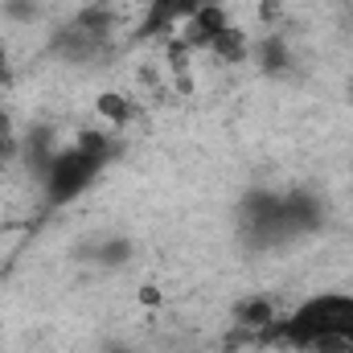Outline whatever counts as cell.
<instances>
[{
  "label": "cell",
  "mask_w": 353,
  "mask_h": 353,
  "mask_svg": "<svg viewBox=\"0 0 353 353\" xmlns=\"http://www.w3.org/2000/svg\"><path fill=\"white\" fill-rule=\"evenodd\" d=\"M267 345L292 353H353V292H316L279 312Z\"/></svg>",
  "instance_id": "obj_1"
},
{
  "label": "cell",
  "mask_w": 353,
  "mask_h": 353,
  "mask_svg": "<svg viewBox=\"0 0 353 353\" xmlns=\"http://www.w3.org/2000/svg\"><path fill=\"white\" fill-rule=\"evenodd\" d=\"M115 157V140L107 132H83L70 148H58L54 161L46 165L41 181V205L46 210H62L70 201H79L87 189H94V181L103 176V169Z\"/></svg>",
  "instance_id": "obj_2"
},
{
  "label": "cell",
  "mask_w": 353,
  "mask_h": 353,
  "mask_svg": "<svg viewBox=\"0 0 353 353\" xmlns=\"http://www.w3.org/2000/svg\"><path fill=\"white\" fill-rule=\"evenodd\" d=\"M8 70V50H4V33H0V74Z\"/></svg>",
  "instance_id": "obj_11"
},
{
  "label": "cell",
  "mask_w": 353,
  "mask_h": 353,
  "mask_svg": "<svg viewBox=\"0 0 353 353\" xmlns=\"http://www.w3.org/2000/svg\"><path fill=\"white\" fill-rule=\"evenodd\" d=\"M205 4H218V0H148L136 37H148V41H152V37H176V29H181L193 12H201Z\"/></svg>",
  "instance_id": "obj_5"
},
{
  "label": "cell",
  "mask_w": 353,
  "mask_h": 353,
  "mask_svg": "<svg viewBox=\"0 0 353 353\" xmlns=\"http://www.w3.org/2000/svg\"><path fill=\"white\" fill-rule=\"evenodd\" d=\"M128 255H132V243H128V239H103V243L90 251V259L99 267H119Z\"/></svg>",
  "instance_id": "obj_8"
},
{
  "label": "cell",
  "mask_w": 353,
  "mask_h": 353,
  "mask_svg": "<svg viewBox=\"0 0 353 353\" xmlns=\"http://www.w3.org/2000/svg\"><path fill=\"white\" fill-rule=\"evenodd\" d=\"M132 103L123 99V94H99V115L103 119H111V128H119V123H128L132 119Z\"/></svg>",
  "instance_id": "obj_9"
},
{
  "label": "cell",
  "mask_w": 353,
  "mask_h": 353,
  "mask_svg": "<svg viewBox=\"0 0 353 353\" xmlns=\"http://www.w3.org/2000/svg\"><path fill=\"white\" fill-rule=\"evenodd\" d=\"M251 50H247V33L239 29V25H226L214 41H210V58H218V62H243Z\"/></svg>",
  "instance_id": "obj_7"
},
{
  "label": "cell",
  "mask_w": 353,
  "mask_h": 353,
  "mask_svg": "<svg viewBox=\"0 0 353 353\" xmlns=\"http://www.w3.org/2000/svg\"><path fill=\"white\" fill-rule=\"evenodd\" d=\"M103 4H111V0H103Z\"/></svg>",
  "instance_id": "obj_12"
},
{
  "label": "cell",
  "mask_w": 353,
  "mask_h": 353,
  "mask_svg": "<svg viewBox=\"0 0 353 353\" xmlns=\"http://www.w3.org/2000/svg\"><path fill=\"white\" fill-rule=\"evenodd\" d=\"M111 46H115V21H111L107 4H90L54 33L50 54L70 66H94L111 54Z\"/></svg>",
  "instance_id": "obj_3"
},
{
  "label": "cell",
  "mask_w": 353,
  "mask_h": 353,
  "mask_svg": "<svg viewBox=\"0 0 353 353\" xmlns=\"http://www.w3.org/2000/svg\"><path fill=\"white\" fill-rule=\"evenodd\" d=\"M325 222V201L312 189H288L279 193V243L316 234Z\"/></svg>",
  "instance_id": "obj_4"
},
{
  "label": "cell",
  "mask_w": 353,
  "mask_h": 353,
  "mask_svg": "<svg viewBox=\"0 0 353 353\" xmlns=\"http://www.w3.org/2000/svg\"><path fill=\"white\" fill-rule=\"evenodd\" d=\"M275 321H279V304L267 296H251L234 304V337H243V345H267Z\"/></svg>",
  "instance_id": "obj_6"
},
{
  "label": "cell",
  "mask_w": 353,
  "mask_h": 353,
  "mask_svg": "<svg viewBox=\"0 0 353 353\" xmlns=\"http://www.w3.org/2000/svg\"><path fill=\"white\" fill-rule=\"evenodd\" d=\"M21 157V140H17V128H12V115L0 111V165Z\"/></svg>",
  "instance_id": "obj_10"
}]
</instances>
